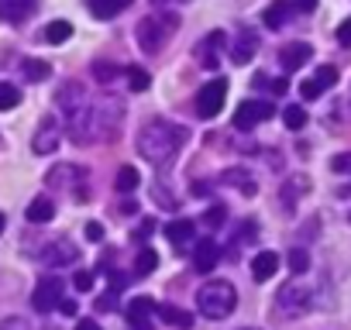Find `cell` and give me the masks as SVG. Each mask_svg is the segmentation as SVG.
Listing matches in <instances>:
<instances>
[{
	"label": "cell",
	"instance_id": "1",
	"mask_svg": "<svg viewBox=\"0 0 351 330\" xmlns=\"http://www.w3.org/2000/svg\"><path fill=\"white\" fill-rule=\"evenodd\" d=\"M183 141H186V131H183L180 124L155 117V120H148V124L138 131V155L162 165V162H169L176 151L183 148Z\"/></svg>",
	"mask_w": 351,
	"mask_h": 330
},
{
	"label": "cell",
	"instance_id": "2",
	"mask_svg": "<svg viewBox=\"0 0 351 330\" xmlns=\"http://www.w3.org/2000/svg\"><path fill=\"white\" fill-rule=\"evenodd\" d=\"M197 306H200V313H204L207 320H224V316L234 313V306H238V292H234L231 282H224V279H210V282L200 285V292H197Z\"/></svg>",
	"mask_w": 351,
	"mask_h": 330
},
{
	"label": "cell",
	"instance_id": "3",
	"mask_svg": "<svg viewBox=\"0 0 351 330\" xmlns=\"http://www.w3.org/2000/svg\"><path fill=\"white\" fill-rule=\"evenodd\" d=\"M172 28H176V18H172V14H165V18H145V21L134 28V35H138V45H141L148 55H155V52H162V45L169 42Z\"/></svg>",
	"mask_w": 351,
	"mask_h": 330
},
{
	"label": "cell",
	"instance_id": "4",
	"mask_svg": "<svg viewBox=\"0 0 351 330\" xmlns=\"http://www.w3.org/2000/svg\"><path fill=\"white\" fill-rule=\"evenodd\" d=\"M276 303H279V313L282 316H303L313 306V292H310V285L303 279H293V282H286L279 289Z\"/></svg>",
	"mask_w": 351,
	"mask_h": 330
},
{
	"label": "cell",
	"instance_id": "5",
	"mask_svg": "<svg viewBox=\"0 0 351 330\" xmlns=\"http://www.w3.org/2000/svg\"><path fill=\"white\" fill-rule=\"evenodd\" d=\"M224 100H228V79H210V83H204L200 86V93H197V114L204 117V120H210V117H217V110L224 107Z\"/></svg>",
	"mask_w": 351,
	"mask_h": 330
},
{
	"label": "cell",
	"instance_id": "6",
	"mask_svg": "<svg viewBox=\"0 0 351 330\" xmlns=\"http://www.w3.org/2000/svg\"><path fill=\"white\" fill-rule=\"evenodd\" d=\"M62 303V279L59 275H45L38 285H35V292H32V306L38 309V313H49V309H56Z\"/></svg>",
	"mask_w": 351,
	"mask_h": 330
},
{
	"label": "cell",
	"instance_id": "7",
	"mask_svg": "<svg viewBox=\"0 0 351 330\" xmlns=\"http://www.w3.org/2000/svg\"><path fill=\"white\" fill-rule=\"evenodd\" d=\"M269 117H272V103H265V100H245L238 107V114H234V127L238 131H252L255 124H262Z\"/></svg>",
	"mask_w": 351,
	"mask_h": 330
},
{
	"label": "cell",
	"instance_id": "8",
	"mask_svg": "<svg viewBox=\"0 0 351 330\" xmlns=\"http://www.w3.org/2000/svg\"><path fill=\"white\" fill-rule=\"evenodd\" d=\"M334 83H337V69H334V66H320V69L300 86V93H303V100H317V97L327 93Z\"/></svg>",
	"mask_w": 351,
	"mask_h": 330
},
{
	"label": "cell",
	"instance_id": "9",
	"mask_svg": "<svg viewBox=\"0 0 351 330\" xmlns=\"http://www.w3.org/2000/svg\"><path fill=\"white\" fill-rule=\"evenodd\" d=\"M228 45V35L224 31H210L200 45H197V55H200V66L204 69H217V59H221V49Z\"/></svg>",
	"mask_w": 351,
	"mask_h": 330
},
{
	"label": "cell",
	"instance_id": "10",
	"mask_svg": "<svg viewBox=\"0 0 351 330\" xmlns=\"http://www.w3.org/2000/svg\"><path fill=\"white\" fill-rule=\"evenodd\" d=\"M217 262H221V248H217V241H210V238H204L197 248H193V265H197V272H214L217 268Z\"/></svg>",
	"mask_w": 351,
	"mask_h": 330
},
{
	"label": "cell",
	"instance_id": "11",
	"mask_svg": "<svg viewBox=\"0 0 351 330\" xmlns=\"http://www.w3.org/2000/svg\"><path fill=\"white\" fill-rule=\"evenodd\" d=\"M35 0H0V21H11V25H21L25 18L35 14Z\"/></svg>",
	"mask_w": 351,
	"mask_h": 330
},
{
	"label": "cell",
	"instance_id": "12",
	"mask_svg": "<svg viewBox=\"0 0 351 330\" xmlns=\"http://www.w3.org/2000/svg\"><path fill=\"white\" fill-rule=\"evenodd\" d=\"M310 55H313V49H310L306 42H293V45H286V49L279 52V62H282L286 73H296L300 66L310 62Z\"/></svg>",
	"mask_w": 351,
	"mask_h": 330
},
{
	"label": "cell",
	"instance_id": "13",
	"mask_svg": "<svg viewBox=\"0 0 351 330\" xmlns=\"http://www.w3.org/2000/svg\"><path fill=\"white\" fill-rule=\"evenodd\" d=\"M152 309H155V303L148 299V296H138L134 303H131V309H128V327L131 330H152Z\"/></svg>",
	"mask_w": 351,
	"mask_h": 330
},
{
	"label": "cell",
	"instance_id": "14",
	"mask_svg": "<svg viewBox=\"0 0 351 330\" xmlns=\"http://www.w3.org/2000/svg\"><path fill=\"white\" fill-rule=\"evenodd\" d=\"M76 255H80V248H76L69 238H59L56 244H49V251H45L42 258H45L49 265H73Z\"/></svg>",
	"mask_w": 351,
	"mask_h": 330
},
{
	"label": "cell",
	"instance_id": "15",
	"mask_svg": "<svg viewBox=\"0 0 351 330\" xmlns=\"http://www.w3.org/2000/svg\"><path fill=\"white\" fill-rule=\"evenodd\" d=\"M276 272H279V255H276V251H258V255L252 258V275H255V282H269Z\"/></svg>",
	"mask_w": 351,
	"mask_h": 330
},
{
	"label": "cell",
	"instance_id": "16",
	"mask_svg": "<svg viewBox=\"0 0 351 330\" xmlns=\"http://www.w3.org/2000/svg\"><path fill=\"white\" fill-rule=\"evenodd\" d=\"M155 316H162L165 323H172V327H180V330H190L193 327V316L186 313V309H176V306H165V303H155V309H152Z\"/></svg>",
	"mask_w": 351,
	"mask_h": 330
},
{
	"label": "cell",
	"instance_id": "17",
	"mask_svg": "<svg viewBox=\"0 0 351 330\" xmlns=\"http://www.w3.org/2000/svg\"><path fill=\"white\" fill-rule=\"evenodd\" d=\"M131 8V0H90V14L107 21V18H117L121 11Z\"/></svg>",
	"mask_w": 351,
	"mask_h": 330
},
{
	"label": "cell",
	"instance_id": "18",
	"mask_svg": "<svg viewBox=\"0 0 351 330\" xmlns=\"http://www.w3.org/2000/svg\"><path fill=\"white\" fill-rule=\"evenodd\" d=\"M56 144H59V134H56V124H52V120H45V124L38 127V134H35V141H32V148H35L38 155H49V151H56Z\"/></svg>",
	"mask_w": 351,
	"mask_h": 330
},
{
	"label": "cell",
	"instance_id": "19",
	"mask_svg": "<svg viewBox=\"0 0 351 330\" xmlns=\"http://www.w3.org/2000/svg\"><path fill=\"white\" fill-rule=\"evenodd\" d=\"M221 183H224V186H238L245 196H255V190H258L255 179H252L245 169H228V173H221Z\"/></svg>",
	"mask_w": 351,
	"mask_h": 330
},
{
	"label": "cell",
	"instance_id": "20",
	"mask_svg": "<svg viewBox=\"0 0 351 330\" xmlns=\"http://www.w3.org/2000/svg\"><path fill=\"white\" fill-rule=\"evenodd\" d=\"M56 217V203L49 200V196H35L32 203H28V220L32 224H49Z\"/></svg>",
	"mask_w": 351,
	"mask_h": 330
},
{
	"label": "cell",
	"instance_id": "21",
	"mask_svg": "<svg viewBox=\"0 0 351 330\" xmlns=\"http://www.w3.org/2000/svg\"><path fill=\"white\" fill-rule=\"evenodd\" d=\"M255 49H258V38H255L252 31H241V38L234 42V52H231V59H234L238 66H245V62L255 55Z\"/></svg>",
	"mask_w": 351,
	"mask_h": 330
},
{
	"label": "cell",
	"instance_id": "22",
	"mask_svg": "<svg viewBox=\"0 0 351 330\" xmlns=\"http://www.w3.org/2000/svg\"><path fill=\"white\" fill-rule=\"evenodd\" d=\"M289 14H293L289 0H276V4L262 14V21H265V28H282V25L289 21Z\"/></svg>",
	"mask_w": 351,
	"mask_h": 330
},
{
	"label": "cell",
	"instance_id": "23",
	"mask_svg": "<svg viewBox=\"0 0 351 330\" xmlns=\"http://www.w3.org/2000/svg\"><path fill=\"white\" fill-rule=\"evenodd\" d=\"M21 73H25L28 83H42V79L52 76V66L42 62V59H25V62H21Z\"/></svg>",
	"mask_w": 351,
	"mask_h": 330
},
{
	"label": "cell",
	"instance_id": "24",
	"mask_svg": "<svg viewBox=\"0 0 351 330\" xmlns=\"http://www.w3.org/2000/svg\"><path fill=\"white\" fill-rule=\"evenodd\" d=\"M306 190H310V179H306V176H293V179L282 186V203H286V207H293Z\"/></svg>",
	"mask_w": 351,
	"mask_h": 330
},
{
	"label": "cell",
	"instance_id": "25",
	"mask_svg": "<svg viewBox=\"0 0 351 330\" xmlns=\"http://www.w3.org/2000/svg\"><path fill=\"white\" fill-rule=\"evenodd\" d=\"M165 238H169L172 244H186V241L193 238V220H172V224L165 227Z\"/></svg>",
	"mask_w": 351,
	"mask_h": 330
},
{
	"label": "cell",
	"instance_id": "26",
	"mask_svg": "<svg viewBox=\"0 0 351 330\" xmlns=\"http://www.w3.org/2000/svg\"><path fill=\"white\" fill-rule=\"evenodd\" d=\"M73 38V25L69 21H52L49 28H45V42L49 45H62V42H69Z\"/></svg>",
	"mask_w": 351,
	"mask_h": 330
},
{
	"label": "cell",
	"instance_id": "27",
	"mask_svg": "<svg viewBox=\"0 0 351 330\" xmlns=\"http://www.w3.org/2000/svg\"><path fill=\"white\" fill-rule=\"evenodd\" d=\"M138 183H141V176H138L134 165H121V173H117V193H134Z\"/></svg>",
	"mask_w": 351,
	"mask_h": 330
},
{
	"label": "cell",
	"instance_id": "28",
	"mask_svg": "<svg viewBox=\"0 0 351 330\" xmlns=\"http://www.w3.org/2000/svg\"><path fill=\"white\" fill-rule=\"evenodd\" d=\"M155 265H158V255L152 248H141L134 258V275H148V272H155Z\"/></svg>",
	"mask_w": 351,
	"mask_h": 330
},
{
	"label": "cell",
	"instance_id": "29",
	"mask_svg": "<svg viewBox=\"0 0 351 330\" xmlns=\"http://www.w3.org/2000/svg\"><path fill=\"white\" fill-rule=\"evenodd\" d=\"M21 103V90L14 83H0V110H14Z\"/></svg>",
	"mask_w": 351,
	"mask_h": 330
},
{
	"label": "cell",
	"instance_id": "30",
	"mask_svg": "<svg viewBox=\"0 0 351 330\" xmlns=\"http://www.w3.org/2000/svg\"><path fill=\"white\" fill-rule=\"evenodd\" d=\"M148 83H152V76H148L141 66H131V69H128V86H131L134 93H145Z\"/></svg>",
	"mask_w": 351,
	"mask_h": 330
},
{
	"label": "cell",
	"instance_id": "31",
	"mask_svg": "<svg viewBox=\"0 0 351 330\" xmlns=\"http://www.w3.org/2000/svg\"><path fill=\"white\" fill-rule=\"evenodd\" d=\"M282 120H286V127H289V131H300V127L306 124V110L293 103V107H286V110H282Z\"/></svg>",
	"mask_w": 351,
	"mask_h": 330
},
{
	"label": "cell",
	"instance_id": "32",
	"mask_svg": "<svg viewBox=\"0 0 351 330\" xmlns=\"http://www.w3.org/2000/svg\"><path fill=\"white\" fill-rule=\"evenodd\" d=\"M289 268H293V275H306V268H310V255H306L303 248H293V251H289Z\"/></svg>",
	"mask_w": 351,
	"mask_h": 330
},
{
	"label": "cell",
	"instance_id": "33",
	"mask_svg": "<svg viewBox=\"0 0 351 330\" xmlns=\"http://www.w3.org/2000/svg\"><path fill=\"white\" fill-rule=\"evenodd\" d=\"M93 76H97L100 83H114V79L121 76V69H117L114 62H93Z\"/></svg>",
	"mask_w": 351,
	"mask_h": 330
},
{
	"label": "cell",
	"instance_id": "34",
	"mask_svg": "<svg viewBox=\"0 0 351 330\" xmlns=\"http://www.w3.org/2000/svg\"><path fill=\"white\" fill-rule=\"evenodd\" d=\"M73 285H76L80 292H90V289H93V272H76Z\"/></svg>",
	"mask_w": 351,
	"mask_h": 330
},
{
	"label": "cell",
	"instance_id": "35",
	"mask_svg": "<svg viewBox=\"0 0 351 330\" xmlns=\"http://www.w3.org/2000/svg\"><path fill=\"white\" fill-rule=\"evenodd\" d=\"M0 330H28V320L25 316H8V320H0Z\"/></svg>",
	"mask_w": 351,
	"mask_h": 330
},
{
	"label": "cell",
	"instance_id": "36",
	"mask_svg": "<svg viewBox=\"0 0 351 330\" xmlns=\"http://www.w3.org/2000/svg\"><path fill=\"white\" fill-rule=\"evenodd\" d=\"M337 42H341L344 49H351V18L341 21V28H337Z\"/></svg>",
	"mask_w": 351,
	"mask_h": 330
},
{
	"label": "cell",
	"instance_id": "37",
	"mask_svg": "<svg viewBox=\"0 0 351 330\" xmlns=\"http://www.w3.org/2000/svg\"><path fill=\"white\" fill-rule=\"evenodd\" d=\"M330 169H334V173H348V169H351V155H334V158H330Z\"/></svg>",
	"mask_w": 351,
	"mask_h": 330
},
{
	"label": "cell",
	"instance_id": "38",
	"mask_svg": "<svg viewBox=\"0 0 351 330\" xmlns=\"http://www.w3.org/2000/svg\"><path fill=\"white\" fill-rule=\"evenodd\" d=\"M204 220H207V224H210V227H221V224H224V207H210V210H207V217H204Z\"/></svg>",
	"mask_w": 351,
	"mask_h": 330
},
{
	"label": "cell",
	"instance_id": "39",
	"mask_svg": "<svg viewBox=\"0 0 351 330\" xmlns=\"http://www.w3.org/2000/svg\"><path fill=\"white\" fill-rule=\"evenodd\" d=\"M114 306H117V303H114V292H104V296L97 299V309H100V313H110Z\"/></svg>",
	"mask_w": 351,
	"mask_h": 330
},
{
	"label": "cell",
	"instance_id": "40",
	"mask_svg": "<svg viewBox=\"0 0 351 330\" xmlns=\"http://www.w3.org/2000/svg\"><path fill=\"white\" fill-rule=\"evenodd\" d=\"M86 238H90V241H100V238H104V227H100V224H86Z\"/></svg>",
	"mask_w": 351,
	"mask_h": 330
},
{
	"label": "cell",
	"instance_id": "41",
	"mask_svg": "<svg viewBox=\"0 0 351 330\" xmlns=\"http://www.w3.org/2000/svg\"><path fill=\"white\" fill-rule=\"evenodd\" d=\"M59 309H62L66 316H76V303H73V299H62V303H59Z\"/></svg>",
	"mask_w": 351,
	"mask_h": 330
},
{
	"label": "cell",
	"instance_id": "42",
	"mask_svg": "<svg viewBox=\"0 0 351 330\" xmlns=\"http://www.w3.org/2000/svg\"><path fill=\"white\" fill-rule=\"evenodd\" d=\"M76 330H100V327H97V320H80Z\"/></svg>",
	"mask_w": 351,
	"mask_h": 330
},
{
	"label": "cell",
	"instance_id": "43",
	"mask_svg": "<svg viewBox=\"0 0 351 330\" xmlns=\"http://www.w3.org/2000/svg\"><path fill=\"white\" fill-rule=\"evenodd\" d=\"M296 8H300V11H313L317 0H296Z\"/></svg>",
	"mask_w": 351,
	"mask_h": 330
},
{
	"label": "cell",
	"instance_id": "44",
	"mask_svg": "<svg viewBox=\"0 0 351 330\" xmlns=\"http://www.w3.org/2000/svg\"><path fill=\"white\" fill-rule=\"evenodd\" d=\"M4 227H8V217H4V214H0V234H4Z\"/></svg>",
	"mask_w": 351,
	"mask_h": 330
},
{
	"label": "cell",
	"instance_id": "45",
	"mask_svg": "<svg viewBox=\"0 0 351 330\" xmlns=\"http://www.w3.org/2000/svg\"><path fill=\"white\" fill-rule=\"evenodd\" d=\"M241 330H255V327H241Z\"/></svg>",
	"mask_w": 351,
	"mask_h": 330
},
{
	"label": "cell",
	"instance_id": "46",
	"mask_svg": "<svg viewBox=\"0 0 351 330\" xmlns=\"http://www.w3.org/2000/svg\"><path fill=\"white\" fill-rule=\"evenodd\" d=\"M155 4H162V0H155Z\"/></svg>",
	"mask_w": 351,
	"mask_h": 330
},
{
	"label": "cell",
	"instance_id": "47",
	"mask_svg": "<svg viewBox=\"0 0 351 330\" xmlns=\"http://www.w3.org/2000/svg\"><path fill=\"white\" fill-rule=\"evenodd\" d=\"M348 220H351V217H348Z\"/></svg>",
	"mask_w": 351,
	"mask_h": 330
}]
</instances>
